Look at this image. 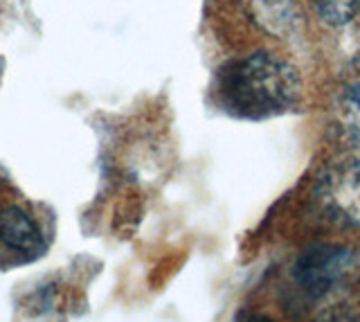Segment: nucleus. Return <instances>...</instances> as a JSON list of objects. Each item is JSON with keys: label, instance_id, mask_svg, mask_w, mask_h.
Here are the masks:
<instances>
[{"label": "nucleus", "instance_id": "nucleus-3", "mask_svg": "<svg viewBox=\"0 0 360 322\" xmlns=\"http://www.w3.org/2000/svg\"><path fill=\"white\" fill-rule=\"evenodd\" d=\"M48 243V232L32 205L0 187V271L37 262Z\"/></svg>", "mask_w": 360, "mask_h": 322}, {"label": "nucleus", "instance_id": "nucleus-5", "mask_svg": "<svg viewBox=\"0 0 360 322\" xmlns=\"http://www.w3.org/2000/svg\"><path fill=\"white\" fill-rule=\"evenodd\" d=\"M335 113L342 138L352 147L360 149V57L349 63L342 72L335 99Z\"/></svg>", "mask_w": 360, "mask_h": 322}, {"label": "nucleus", "instance_id": "nucleus-4", "mask_svg": "<svg viewBox=\"0 0 360 322\" xmlns=\"http://www.w3.org/2000/svg\"><path fill=\"white\" fill-rule=\"evenodd\" d=\"M315 196L331 221L360 226V160H345L326 169Z\"/></svg>", "mask_w": 360, "mask_h": 322}, {"label": "nucleus", "instance_id": "nucleus-2", "mask_svg": "<svg viewBox=\"0 0 360 322\" xmlns=\"http://www.w3.org/2000/svg\"><path fill=\"white\" fill-rule=\"evenodd\" d=\"M354 262V252L342 243L320 241L304 248L292 262L290 277V304L309 309L335 286Z\"/></svg>", "mask_w": 360, "mask_h": 322}, {"label": "nucleus", "instance_id": "nucleus-6", "mask_svg": "<svg viewBox=\"0 0 360 322\" xmlns=\"http://www.w3.org/2000/svg\"><path fill=\"white\" fill-rule=\"evenodd\" d=\"M243 7L250 20L270 37L286 39L297 27V0H243Z\"/></svg>", "mask_w": 360, "mask_h": 322}, {"label": "nucleus", "instance_id": "nucleus-1", "mask_svg": "<svg viewBox=\"0 0 360 322\" xmlns=\"http://www.w3.org/2000/svg\"><path fill=\"white\" fill-rule=\"evenodd\" d=\"M217 95L230 115L266 120L295 110L302 104L304 84L292 63L273 52L257 50L223 65Z\"/></svg>", "mask_w": 360, "mask_h": 322}, {"label": "nucleus", "instance_id": "nucleus-8", "mask_svg": "<svg viewBox=\"0 0 360 322\" xmlns=\"http://www.w3.org/2000/svg\"><path fill=\"white\" fill-rule=\"evenodd\" d=\"M313 322H358V320L354 318L352 311H347L342 307H329L326 311H322V314Z\"/></svg>", "mask_w": 360, "mask_h": 322}, {"label": "nucleus", "instance_id": "nucleus-9", "mask_svg": "<svg viewBox=\"0 0 360 322\" xmlns=\"http://www.w3.org/2000/svg\"><path fill=\"white\" fill-rule=\"evenodd\" d=\"M232 322H277L266 311H257V309H241L239 314L232 318Z\"/></svg>", "mask_w": 360, "mask_h": 322}, {"label": "nucleus", "instance_id": "nucleus-7", "mask_svg": "<svg viewBox=\"0 0 360 322\" xmlns=\"http://www.w3.org/2000/svg\"><path fill=\"white\" fill-rule=\"evenodd\" d=\"M318 16L331 27H345L360 12V0H313Z\"/></svg>", "mask_w": 360, "mask_h": 322}]
</instances>
